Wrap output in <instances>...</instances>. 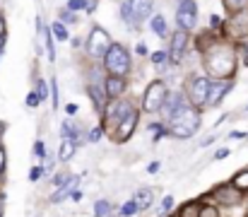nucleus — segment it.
Instances as JSON below:
<instances>
[{
  "label": "nucleus",
  "mask_w": 248,
  "mask_h": 217,
  "mask_svg": "<svg viewBox=\"0 0 248 217\" xmlns=\"http://www.w3.org/2000/svg\"><path fill=\"white\" fill-rule=\"evenodd\" d=\"M205 68L212 77H232L236 70V53L227 44H212L205 49Z\"/></svg>",
  "instance_id": "f257e3e1"
},
{
  "label": "nucleus",
  "mask_w": 248,
  "mask_h": 217,
  "mask_svg": "<svg viewBox=\"0 0 248 217\" xmlns=\"http://www.w3.org/2000/svg\"><path fill=\"white\" fill-rule=\"evenodd\" d=\"M198 131H200V111L195 106H188L186 111H181L178 116L169 121V133L173 138L186 140V138H193Z\"/></svg>",
  "instance_id": "f03ea898"
},
{
  "label": "nucleus",
  "mask_w": 248,
  "mask_h": 217,
  "mask_svg": "<svg viewBox=\"0 0 248 217\" xmlns=\"http://www.w3.org/2000/svg\"><path fill=\"white\" fill-rule=\"evenodd\" d=\"M104 68L111 72V75H118V77L128 75V70H130V53L125 51V46L113 44L111 51L104 58Z\"/></svg>",
  "instance_id": "7ed1b4c3"
},
{
  "label": "nucleus",
  "mask_w": 248,
  "mask_h": 217,
  "mask_svg": "<svg viewBox=\"0 0 248 217\" xmlns=\"http://www.w3.org/2000/svg\"><path fill=\"white\" fill-rule=\"evenodd\" d=\"M166 97H169V92H166V84L162 80L150 82L147 89H145V97H142V111H147V114L162 111L166 104Z\"/></svg>",
  "instance_id": "20e7f679"
},
{
  "label": "nucleus",
  "mask_w": 248,
  "mask_h": 217,
  "mask_svg": "<svg viewBox=\"0 0 248 217\" xmlns=\"http://www.w3.org/2000/svg\"><path fill=\"white\" fill-rule=\"evenodd\" d=\"M210 87L212 82L207 77H190L188 82V101L198 109V106H207V99H210Z\"/></svg>",
  "instance_id": "39448f33"
},
{
  "label": "nucleus",
  "mask_w": 248,
  "mask_h": 217,
  "mask_svg": "<svg viewBox=\"0 0 248 217\" xmlns=\"http://www.w3.org/2000/svg\"><path fill=\"white\" fill-rule=\"evenodd\" d=\"M111 36L101 29V27H94L92 29V34H89V41H87V51H89V56H94V58H106V53L111 51Z\"/></svg>",
  "instance_id": "423d86ee"
},
{
  "label": "nucleus",
  "mask_w": 248,
  "mask_h": 217,
  "mask_svg": "<svg viewBox=\"0 0 248 217\" xmlns=\"http://www.w3.org/2000/svg\"><path fill=\"white\" fill-rule=\"evenodd\" d=\"M176 22H178V29H183V32H190L195 27V22H198V5H195V0H178Z\"/></svg>",
  "instance_id": "0eeeda50"
},
{
  "label": "nucleus",
  "mask_w": 248,
  "mask_h": 217,
  "mask_svg": "<svg viewBox=\"0 0 248 217\" xmlns=\"http://www.w3.org/2000/svg\"><path fill=\"white\" fill-rule=\"evenodd\" d=\"M152 7H155V2L152 0H130V19H128V24L135 29L138 24H142L150 15H152Z\"/></svg>",
  "instance_id": "6e6552de"
},
{
  "label": "nucleus",
  "mask_w": 248,
  "mask_h": 217,
  "mask_svg": "<svg viewBox=\"0 0 248 217\" xmlns=\"http://www.w3.org/2000/svg\"><path fill=\"white\" fill-rule=\"evenodd\" d=\"M212 198L222 205H236L241 200V191L234 186V184H222L212 191Z\"/></svg>",
  "instance_id": "1a4fd4ad"
},
{
  "label": "nucleus",
  "mask_w": 248,
  "mask_h": 217,
  "mask_svg": "<svg viewBox=\"0 0 248 217\" xmlns=\"http://www.w3.org/2000/svg\"><path fill=\"white\" fill-rule=\"evenodd\" d=\"M133 111V106L128 104V101H113V104H108L106 106V111H104V118H106V123L108 126H118L128 114Z\"/></svg>",
  "instance_id": "9d476101"
},
{
  "label": "nucleus",
  "mask_w": 248,
  "mask_h": 217,
  "mask_svg": "<svg viewBox=\"0 0 248 217\" xmlns=\"http://www.w3.org/2000/svg\"><path fill=\"white\" fill-rule=\"evenodd\" d=\"M188 109V101H186V94L183 92H171L169 97H166V104H164V111L166 116H169V121L173 118V116H178L181 111H186Z\"/></svg>",
  "instance_id": "9b49d317"
},
{
  "label": "nucleus",
  "mask_w": 248,
  "mask_h": 217,
  "mask_svg": "<svg viewBox=\"0 0 248 217\" xmlns=\"http://www.w3.org/2000/svg\"><path fill=\"white\" fill-rule=\"evenodd\" d=\"M135 126H138V111L133 109L121 123H118V131H116V143H125L130 135H133V131H135Z\"/></svg>",
  "instance_id": "f8f14e48"
},
{
  "label": "nucleus",
  "mask_w": 248,
  "mask_h": 217,
  "mask_svg": "<svg viewBox=\"0 0 248 217\" xmlns=\"http://www.w3.org/2000/svg\"><path fill=\"white\" fill-rule=\"evenodd\" d=\"M186 44H188V32L176 29L173 36H171V51H169L171 63H178V61H181V56H183V51H186Z\"/></svg>",
  "instance_id": "ddd939ff"
},
{
  "label": "nucleus",
  "mask_w": 248,
  "mask_h": 217,
  "mask_svg": "<svg viewBox=\"0 0 248 217\" xmlns=\"http://www.w3.org/2000/svg\"><path fill=\"white\" fill-rule=\"evenodd\" d=\"M104 92H106L108 99H121V94L125 92V80L118 77V75H108L106 84H104Z\"/></svg>",
  "instance_id": "4468645a"
},
{
  "label": "nucleus",
  "mask_w": 248,
  "mask_h": 217,
  "mask_svg": "<svg viewBox=\"0 0 248 217\" xmlns=\"http://www.w3.org/2000/svg\"><path fill=\"white\" fill-rule=\"evenodd\" d=\"M232 89V82L229 80H224V82H212V87H210V99H207V106H217L222 99H224V94Z\"/></svg>",
  "instance_id": "2eb2a0df"
},
{
  "label": "nucleus",
  "mask_w": 248,
  "mask_h": 217,
  "mask_svg": "<svg viewBox=\"0 0 248 217\" xmlns=\"http://www.w3.org/2000/svg\"><path fill=\"white\" fill-rule=\"evenodd\" d=\"M152 198H155V191H152V188H138L133 200L138 203L140 213H145V210H150V208H152Z\"/></svg>",
  "instance_id": "dca6fc26"
},
{
  "label": "nucleus",
  "mask_w": 248,
  "mask_h": 217,
  "mask_svg": "<svg viewBox=\"0 0 248 217\" xmlns=\"http://www.w3.org/2000/svg\"><path fill=\"white\" fill-rule=\"evenodd\" d=\"M87 92H89V97H92V101H94V106H96V111H106V92H101L99 89V84H89L87 87Z\"/></svg>",
  "instance_id": "f3484780"
},
{
  "label": "nucleus",
  "mask_w": 248,
  "mask_h": 217,
  "mask_svg": "<svg viewBox=\"0 0 248 217\" xmlns=\"http://www.w3.org/2000/svg\"><path fill=\"white\" fill-rule=\"evenodd\" d=\"M61 135H63V140H75L80 145V126H75L73 121H63L61 123Z\"/></svg>",
  "instance_id": "a211bd4d"
},
{
  "label": "nucleus",
  "mask_w": 248,
  "mask_h": 217,
  "mask_svg": "<svg viewBox=\"0 0 248 217\" xmlns=\"http://www.w3.org/2000/svg\"><path fill=\"white\" fill-rule=\"evenodd\" d=\"M75 150H78V143H75V140H63L61 147H58V159H61V162H68V159L75 154Z\"/></svg>",
  "instance_id": "6ab92c4d"
},
{
  "label": "nucleus",
  "mask_w": 248,
  "mask_h": 217,
  "mask_svg": "<svg viewBox=\"0 0 248 217\" xmlns=\"http://www.w3.org/2000/svg\"><path fill=\"white\" fill-rule=\"evenodd\" d=\"M150 29H152V34H157L159 39L166 36V19L162 17V15H155L152 22H150Z\"/></svg>",
  "instance_id": "aec40b11"
},
{
  "label": "nucleus",
  "mask_w": 248,
  "mask_h": 217,
  "mask_svg": "<svg viewBox=\"0 0 248 217\" xmlns=\"http://www.w3.org/2000/svg\"><path fill=\"white\" fill-rule=\"evenodd\" d=\"M200 203L198 200H190V203H186L181 210H178V217H200Z\"/></svg>",
  "instance_id": "412c9836"
},
{
  "label": "nucleus",
  "mask_w": 248,
  "mask_h": 217,
  "mask_svg": "<svg viewBox=\"0 0 248 217\" xmlns=\"http://www.w3.org/2000/svg\"><path fill=\"white\" fill-rule=\"evenodd\" d=\"M232 184H234L239 191H248V167H246V169H241L239 174H234Z\"/></svg>",
  "instance_id": "4be33fe9"
},
{
  "label": "nucleus",
  "mask_w": 248,
  "mask_h": 217,
  "mask_svg": "<svg viewBox=\"0 0 248 217\" xmlns=\"http://www.w3.org/2000/svg\"><path fill=\"white\" fill-rule=\"evenodd\" d=\"M51 32H53V36H56L58 41H65V39H68V27H65V22H61V19L51 24Z\"/></svg>",
  "instance_id": "5701e85b"
},
{
  "label": "nucleus",
  "mask_w": 248,
  "mask_h": 217,
  "mask_svg": "<svg viewBox=\"0 0 248 217\" xmlns=\"http://www.w3.org/2000/svg\"><path fill=\"white\" fill-rule=\"evenodd\" d=\"M108 213H111V203L99 198V200L94 203V217H108Z\"/></svg>",
  "instance_id": "b1692460"
},
{
  "label": "nucleus",
  "mask_w": 248,
  "mask_h": 217,
  "mask_svg": "<svg viewBox=\"0 0 248 217\" xmlns=\"http://www.w3.org/2000/svg\"><path fill=\"white\" fill-rule=\"evenodd\" d=\"M135 213H140V208H138V203H135V200H128V203L121 208V217H133Z\"/></svg>",
  "instance_id": "393cba45"
},
{
  "label": "nucleus",
  "mask_w": 248,
  "mask_h": 217,
  "mask_svg": "<svg viewBox=\"0 0 248 217\" xmlns=\"http://www.w3.org/2000/svg\"><path fill=\"white\" fill-rule=\"evenodd\" d=\"M171 208H173V196H164L162 198V205L157 208V215H166Z\"/></svg>",
  "instance_id": "a878e982"
},
{
  "label": "nucleus",
  "mask_w": 248,
  "mask_h": 217,
  "mask_svg": "<svg viewBox=\"0 0 248 217\" xmlns=\"http://www.w3.org/2000/svg\"><path fill=\"white\" fill-rule=\"evenodd\" d=\"M36 94L41 97V101H46V97H48V82L46 80H36Z\"/></svg>",
  "instance_id": "bb28decb"
},
{
  "label": "nucleus",
  "mask_w": 248,
  "mask_h": 217,
  "mask_svg": "<svg viewBox=\"0 0 248 217\" xmlns=\"http://www.w3.org/2000/svg\"><path fill=\"white\" fill-rule=\"evenodd\" d=\"M200 217H219V210L215 205H202L200 208Z\"/></svg>",
  "instance_id": "cd10ccee"
},
{
  "label": "nucleus",
  "mask_w": 248,
  "mask_h": 217,
  "mask_svg": "<svg viewBox=\"0 0 248 217\" xmlns=\"http://www.w3.org/2000/svg\"><path fill=\"white\" fill-rule=\"evenodd\" d=\"M39 104H41V97H39L36 92H29V94H27V106H29V109H36Z\"/></svg>",
  "instance_id": "c85d7f7f"
},
{
  "label": "nucleus",
  "mask_w": 248,
  "mask_h": 217,
  "mask_svg": "<svg viewBox=\"0 0 248 217\" xmlns=\"http://www.w3.org/2000/svg\"><path fill=\"white\" fill-rule=\"evenodd\" d=\"M152 63L157 66V68H162L166 63V51H157V53H152Z\"/></svg>",
  "instance_id": "c756f323"
},
{
  "label": "nucleus",
  "mask_w": 248,
  "mask_h": 217,
  "mask_svg": "<svg viewBox=\"0 0 248 217\" xmlns=\"http://www.w3.org/2000/svg\"><path fill=\"white\" fill-rule=\"evenodd\" d=\"M101 135H104V128H101V126L92 128V133H89V143H99V140H101Z\"/></svg>",
  "instance_id": "7c9ffc66"
},
{
  "label": "nucleus",
  "mask_w": 248,
  "mask_h": 217,
  "mask_svg": "<svg viewBox=\"0 0 248 217\" xmlns=\"http://www.w3.org/2000/svg\"><path fill=\"white\" fill-rule=\"evenodd\" d=\"M34 154H36L39 159H44V157H46V145L41 143V140H36V143H34Z\"/></svg>",
  "instance_id": "2f4dec72"
},
{
  "label": "nucleus",
  "mask_w": 248,
  "mask_h": 217,
  "mask_svg": "<svg viewBox=\"0 0 248 217\" xmlns=\"http://www.w3.org/2000/svg\"><path fill=\"white\" fill-rule=\"evenodd\" d=\"M41 176H44V167H34V169L29 171V179H31V181H39Z\"/></svg>",
  "instance_id": "473e14b6"
},
{
  "label": "nucleus",
  "mask_w": 248,
  "mask_h": 217,
  "mask_svg": "<svg viewBox=\"0 0 248 217\" xmlns=\"http://www.w3.org/2000/svg\"><path fill=\"white\" fill-rule=\"evenodd\" d=\"M224 5L234 12V10H241V7H244V0H224Z\"/></svg>",
  "instance_id": "72a5a7b5"
},
{
  "label": "nucleus",
  "mask_w": 248,
  "mask_h": 217,
  "mask_svg": "<svg viewBox=\"0 0 248 217\" xmlns=\"http://www.w3.org/2000/svg\"><path fill=\"white\" fill-rule=\"evenodd\" d=\"M73 19H75L73 10H61V22H73Z\"/></svg>",
  "instance_id": "f704fd0d"
},
{
  "label": "nucleus",
  "mask_w": 248,
  "mask_h": 217,
  "mask_svg": "<svg viewBox=\"0 0 248 217\" xmlns=\"http://www.w3.org/2000/svg\"><path fill=\"white\" fill-rule=\"evenodd\" d=\"M135 53H138V56H147V46H145V44L140 41V44L135 46Z\"/></svg>",
  "instance_id": "c9c22d12"
},
{
  "label": "nucleus",
  "mask_w": 248,
  "mask_h": 217,
  "mask_svg": "<svg viewBox=\"0 0 248 217\" xmlns=\"http://www.w3.org/2000/svg\"><path fill=\"white\" fill-rule=\"evenodd\" d=\"M159 169H162V162H152V164L147 167V171H150V174H157Z\"/></svg>",
  "instance_id": "e433bc0d"
},
{
  "label": "nucleus",
  "mask_w": 248,
  "mask_h": 217,
  "mask_svg": "<svg viewBox=\"0 0 248 217\" xmlns=\"http://www.w3.org/2000/svg\"><path fill=\"white\" fill-rule=\"evenodd\" d=\"M5 162H7V154H5V150L0 147V174L5 171Z\"/></svg>",
  "instance_id": "4c0bfd02"
},
{
  "label": "nucleus",
  "mask_w": 248,
  "mask_h": 217,
  "mask_svg": "<svg viewBox=\"0 0 248 217\" xmlns=\"http://www.w3.org/2000/svg\"><path fill=\"white\" fill-rule=\"evenodd\" d=\"M224 157H229V150H227V147H222V150H217V154H215V159H224Z\"/></svg>",
  "instance_id": "58836bf2"
},
{
  "label": "nucleus",
  "mask_w": 248,
  "mask_h": 217,
  "mask_svg": "<svg viewBox=\"0 0 248 217\" xmlns=\"http://www.w3.org/2000/svg\"><path fill=\"white\" fill-rule=\"evenodd\" d=\"M210 24H212V29H217V27L222 24V19H219L217 15H212V17H210Z\"/></svg>",
  "instance_id": "ea45409f"
},
{
  "label": "nucleus",
  "mask_w": 248,
  "mask_h": 217,
  "mask_svg": "<svg viewBox=\"0 0 248 217\" xmlns=\"http://www.w3.org/2000/svg\"><path fill=\"white\" fill-rule=\"evenodd\" d=\"M0 36H5V17L0 15Z\"/></svg>",
  "instance_id": "a19ab883"
},
{
  "label": "nucleus",
  "mask_w": 248,
  "mask_h": 217,
  "mask_svg": "<svg viewBox=\"0 0 248 217\" xmlns=\"http://www.w3.org/2000/svg\"><path fill=\"white\" fill-rule=\"evenodd\" d=\"M229 138H246V133H239V131H234V133H229Z\"/></svg>",
  "instance_id": "79ce46f5"
},
{
  "label": "nucleus",
  "mask_w": 248,
  "mask_h": 217,
  "mask_svg": "<svg viewBox=\"0 0 248 217\" xmlns=\"http://www.w3.org/2000/svg\"><path fill=\"white\" fill-rule=\"evenodd\" d=\"M73 200H82V193L80 191H73Z\"/></svg>",
  "instance_id": "37998d69"
},
{
  "label": "nucleus",
  "mask_w": 248,
  "mask_h": 217,
  "mask_svg": "<svg viewBox=\"0 0 248 217\" xmlns=\"http://www.w3.org/2000/svg\"><path fill=\"white\" fill-rule=\"evenodd\" d=\"M2 46H5V39H2V36H0V51H2Z\"/></svg>",
  "instance_id": "c03bdc74"
},
{
  "label": "nucleus",
  "mask_w": 248,
  "mask_h": 217,
  "mask_svg": "<svg viewBox=\"0 0 248 217\" xmlns=\"http://www.w3.org/2000/svg\"><path fill=\"white\" fill-rule=\"evenodd\" d=\"M2 131H5V123H0V138H2Z\"/></svg>",
  "instance_id": "a18cd8bd"
},
{
  "label": "nucleus",
  "mask_w": 248,
  "mask_h": 217,
  "mask_svg": "<svg viewBox=\"0 0 248 217\" xmlns=\"http://www.w3.org/2000/svg\"><path fill=\"white\" fill-rule=\"evenodd\" d=\"M244 51H246V66H248V44H246V49H244Z\"/></svg>",
  "instance_id": "49530a36"
},
{
  "label": "nucleus",
  "mask_w": 248,
  "mask_h": 217,
  "mask_svg": "<svg viewBox=\"0 0 248 217\" xmlns=\"http://www.w3.org/2000/svg\"><path fill=\"white\" fill-rule=\"evenodd\" d=\"M246 111H248V109H246Z\"/></svg>",
  "instance_id": "de8ad7c7"
}]
</instances>
